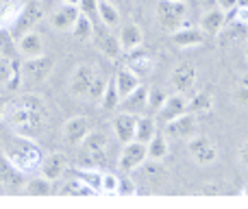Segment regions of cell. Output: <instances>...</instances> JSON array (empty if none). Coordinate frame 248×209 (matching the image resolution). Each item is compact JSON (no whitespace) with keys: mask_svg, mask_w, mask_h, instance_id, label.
Returning a JSON list of instances; mask_svg holds the SVG:
<instances>
[{"mask_svg":"<svg viewBox=\"0 0 248 209\" xmlns=\"http://www.w3.org/2000/svg\"><path fill=\"white\" fill-rule=\"evenodd\" d=\"M92 194H96V192L85 183V181L78 179V177L68 179L59 188V196H92Z\"/></svg>","mask_w":248,"mask_h":209,"instance_id":"d6a6232c","label":"cell"},{"mask_svg":"<svg viewBox=\"0 0 248 209\" xmlns=\"http://www.w3.org/2000/svg\"><path fill=\"white\" fill-rule=\"evenodd\" d=\"M57 61L48 55H39V57H31L22 64V81L26 85H42L44 81L50 79V74L55 72Z\"/></svg>","mask_w":248,"mask_h":209,"instance_id":"52a82bcc","label":"cell"},{"mask_svg":"<svg viewBox=\"0 0 248 209\" xmlns=\"http://www.w3.org/2000/svg\"><path fill=\"white\" fill-rule=\"evenodd\" d=\"M216 107V94H214V87L207 85L202 90H198L192 98L187 100V111L196 115H202V113H211Z\"/></svg>","mask_w":248,"mask_h":209,"instance_id":"7402d4cb","label":"cell"},{"mask_svg":"<svg viewBox=\"0 0 248 209\" xmlns=\"http://www.w3.org/2000/svg\"><path fill=\"white\" fill-rule=\"evenodd\" d=\"M16 44H17V52H20L24 59L44 55V48H46V44H44V35L39 33L37 29H31V31H26V33H22Z\"/></svg>","mask_w":248,"mask_h":209,"instance_id":"9a60e30c","label":"cell"},{"mask_svg":"<svg viewBox=\"0 0 248 209\" xmlns=\"http://www.w3.org/2000/svg\"><path fill=\"white\" fill-rule=\"evenodd\" d=\"M159 133L157 129V118H153V115H137V129H135V140L137 142H144V144H148L150 140H153L155 135Z\"/></svg>","mask_w":248,"mask_h":209,"instance_id":"1f68e13d","label":"cell"},{"mask_svg":"<svg viewBox=\"0 0 248 209\" xmlns=\"http://www.w3.org/2000/svg\"><path fill=\"white\" fill-rule=\"evenodd\" d=\"M48 120H50V109L46 98L35 92H24L17 98L9 100L4 111V124L17 135L33 140L48 129Z\"/></svg>","mask_w":248,"mask_h":209,"instance_id":"6da1fadb","label":"cell"},{"mask_svg":"<svg viewBox=\"0 0 248 209\" xmlns=\"http://www.w3.org/2000/svg\"><path fill=\"white\" fill-rule=\"evenodd\" d=\"M55 192V181L46 179V177H31L22 185V194L24 196H50Z\"/></svg>","mask_w":248,"mask_h":209,"instance_id":"4316f807","label":"cell"},{"mask_svg":"<svg viewBox=\"0 0 248 209\" xmlns=\"http://www.w3.org/2000/svg\"><path fill=\"white\" fill-rule=\"evenodd\" d=\"M187 11H189V7L185 0H157L155 17H157L159 29L172 35L176 29H181L185 24Z\"/></svg>","mask_w":248,"mask_h":209,"instance_id":"277c9868","label":"cell"},{"mask_svg":"<svg viewBox=\"0 0 248 209\" xmlns=\"http://www.w3.org/2000/svg\"><path fill=\"white\" fill-rule=\"evenodd\" d=\"M61 4H72V7H78V2H81V0H59Z\"/></svg>","mask_w":248,"mask_h":209,"instance_id":"bcb514c9","label":"cell"},{"mask_svg":"<svg viewBox=\"0 0 248 209\" xmlns=\"http://www.w3.org/2000/svg\"><path fill=\"white\" fill-rule=\"evenodd\" d=\"M100 194H118V175H113V172H103Z\"/></svg>","mask_w":248,"mask_h":209,"instance_id":"ab89813d","label":"cell"},{"mask_svg":"<svg viewBox=\"0 0 248 209\" xmlns=\"http://www.w3.org/2000/svg\"><path fill=\"white\" fill-rule=\"evenodd\" d=\"M216 7L222 9L224 13H233L237 7V0H216Z\"/></svg>","mask_w":248,"mask_h":209,"instance_id":"ee69618b","label":"cell"},{"mask_svg":"<svg viewBox=\"0 0 248 209\" xmlns=\"http://www.w3.org/2000/svg\"><path fill=\"white\" fill-rule=\"evenodd\" d=\"M237 159H240L242 168H246V170H248V140L242 142L240 148H237Z\"/></svg>","mask_w":248,"mask_h":209,"instance_id":"7bdbcfd3","label":"cell"},{"mask_svg":"<svg viewBox=\"0 0 248 209\" xmlns=\"http://www.w3.org/2000/svg\"><path fill=\"white\" fill-rule=\"evenodd\" d=\"M0 57H2V55H0Z\"/></svg>","mask_w":248,"mask_h":209,"instance_id":"816d5d0a","label":"cell"},{"mask_svg":"<svg viewBox=\"0 0 248 209\" xmlns=\"http://www.w3.org/2000/svg\"><path fill=\"white\" fill-rule=\"evenodd\" d=\"M126 65L128 70H133V72L137 74V77H150V74L155 72V59H153V55H148V52H141V55H131L126 59Z\"/></svg>","mask_w":248,"mask_h":209,"instance_id":"f1b7e54d","label":"cell"},{"mask_svg":"<svg viewBox=\"0 0 248 209\" xmlns=\"http://www.w3.org/2000/svg\"><path fill=\"white\" fill-rule=\"evenodd\" d=\"M78 11L87 13V16H94L98 11V0H81L78 2Z\"/></svg>","mask_w":248,"mask_h":209,"instance_id":"b9f144b4","label":"cell"},{"mask_svg":"<svg viewBox=\"0 0 248 209\" xmlns=\"http://www.w3.org/2000/svg\"><path fill=\"white\" fill-rule=\"evenodd\" d=\"M105 87H107V81H105V77L98 72V77H96L94 85H92V90H90V100H94V103H98V100H100V96H103V92H105Z\"/></svg>","mask_w":248,"mask_h":209,"instance_id":"60d3db41","label":"cell"},{"mask_svg":"<svg viewBox=\"0 0 248 209\" xmlns=\"http://www.w3.org/2000/svg\"><path fill=\"white\" fill-rule=\"evenodd\" d=\"M7 105H9V100L4 98V96H0V122H4V111H7Z\"/></svg>","mask_w":248,"mask_h":209,"instance_id":"f6af8a7d","label":"cell"},{"mask_svg":"<svg viewBox=\"0 0 248 209\" xmlns=\"http://www.w3.org/2000/svg\"><path fill=\"white\" fill-rule=\"evenodd\" d=\"M65 170H68V157H65V153L55 150V153L44 155L42 166H39V175L42 177H46V179H50L57 183V181L65 175Z\"/></svg>","mask_w":248,"mask_h":209,"instance_id":"4fadbf2b","label":"cell"},{"mask_svg":"<svg viewBox=\"0 0 248 209\" xmlns=\"http://www.w3.org/2000/svg\"><path fill=\"white\" fill-rule=\"evenodd\" d=\"M0 153L22 175H31V172L39 170L42 159H44V153L37 142L33 137H24V135H17V133H13V137L2 146Z\"/></svg>","mask_w":248,"mask_h":209,"instance_id":"7a4b0ae2","label":"cell"},{"mask_svg":"<svg viewBox=\"0 0 248 209\" xmlns=\"http://www.w3.org/2000/svg\"><path fill=\"white\" fill-rule=\"evenodd\" d=\"M231 100H233V105L240 107V109H248V74H244V77L240 79V83L233 87Z\"/></svg>","mask_w":248,"mask_h":209,"instance_id":"d590c367","label":"cell"},{"mask_svg":"<svg viewBox=\"0 0 248 209\" xmlns=\"http://www.w3.org/2000/svg\"><path fill=\"white\" fill-rule=\"evenodd\" d=\"M237 7H244V9H248V0H237Z\"/></svg>","mask_w":248,"mask_h":209,"instance_id":"7dc6e473","label":"cell"},{"mask_svg":"<svg viewBox=\"0 0 248 209\" xmlns=\"http://www.w3.org/2000/svg\"><path fill=\"white\" fill-rule=\"evenodd\" d=\"M146 153H148V161L163 163V159L170 155V137H168L163 131L157 133V135L146 144Z\"/></svg>","mask_w":248,"mask_h":209,"instance_id":"83f0119b","label":"cell"},{"mask_svg":"<svg viewBox=\"0 0 248 209\" xmlns=\"http://www.w3.org/2000/svg\"><path fill=\"white\" fill-rule=\"evenodd\" d=\"M244 57H246V61H248V44H246V48H244Z\"/></svg>","mask_w":248,"mask_h":209,"instance_id":"681fc988","label":"cell"},{"mask_svg":"<svg viewBox=\"0 0 248 209\" xmlns=\"http://www.w3.org/2000/svg\"><path fill=\"white\" fill-rule=\"evenodd\" d=\"M148 161V153H146V144L144 142H128V144L122 146V153L118 157V168L122 172H133V170H140V166Z\"/></svg>","mask_w":248,"mask_h":209,"instance_id":"30bf717a","label":"cell"},{"mask_svg":"<svg viewBox=\"0 0 248 209\" xmlns=\"http://www.w3.org/2000/svg\"><path fill=\"white\" fill-rule=\"evenodd\" d=\"M78 7H72V4H61L59 9H55V11L50 13V17H48V22H50V26L55 31H59V33H70L74 26V22H77L78 17Z\"/></svg>","mask_w":248,"mask_h":209,"instance_id":"d6986e66","label":"cell"},{"mask_svg":"<svg viewBox=\"0 0 248 209\" xmlns=\"http://www.w3.org/2000/svg\"><path fill=\"white\" fill-rule=\"evenodd\" d=\"M122 111H128L133 115H141L146 109H148V87L146 85H140L137 90H133L128 96L122 98Z\"/></svg>","mask_w":248,"mask_h":209,"instance_id":"cb8c5ba5","label":"cell"},{"mask_svg":"<svg viewBox=\"0 0 248 209\" xmlns=\"http://www.w3.org/2000/svg\"><path fill=\"white\" fill-rule=\"evenodd\" d=\"M168 94L163 90H159V87H148V111H155L157 113L159 109H161V105L166 103Z\"/></svg>","mask_w":248,"mask_h":209,"instance_id":"8d00e7d4","label":"cell"},{"mask_svg":"<svg viewBox=\"0 0 248 209\" xmlns=\"http://www.w3.org/2000/svg\"><path fill=\"white\" fill-rule=\"evenodd\" d=\"M78 148V163L81 166H98L105 161L109 150V133L103 129H90L85 140L77 146Z\"/></svg>","mask_w":248,"mask_h":209,"instance_id":"3957f363","label":"cell"},{"mask_svg":"<svg viewBox=\"0 0 248 209\" xmlns=\"http://www.w3.org/2000/svg\"><path fill=\"white\" fill-rule=\"evenodd\" d=\"M111 2H118V0H111Z\"/></svg>","mask_w":248,"mask_h":209,"instance_id":"f907efd6","label":"cell"},{"mask_svg":"<svg viewBox=\"0 0 248 209\" xmlns=\"http://www.w3.org/2000/svg\"><path fill=\"white\" fill-rule=\"evenodd\" d=\"M111 129L116 133L118 142L128 144L135 140V129H137V115L128 113V111H120L118 115H113L111 120Z\"/></svg>","mask_w":248,"mask_h":209,"instance_id":"ac0fdd59","label":"cell"},{"mask_svg":"<svg viewBox=\"0 0 248 209\" xmlns=\"http://www.w3.org/2000/svg\"><path fill=\"white\" fill-rule=\"evenodd\" d=\"M113 81H116V87H118V92H120L122 98L124 96H128L133 90H137V87L141 85V79L137 77L133 70H128L126 65H124L122 70H118V74L113 77Z\"/></svg>","mask_w":248,"mask_h":209,"instance_id":"f546056e","label":"cell"},{"mask_svg":"<svg viewBox=\"0 0 248 209\" xmlns=\"http://www.w3.org/2000/svg\"><path fill=\"white\" fill-rule=\"evenodd\" d=\"M205 33H202L198 26H181L172 33V42L176 44L179 48H196L205 44Z\"/></svg>","mask_w":248,"mask_h":209,"instance_id":"44dd1931","label":"cell"},{"mask_svg":"<svg viewBox=\"0 0 248 209\" xmlns=\"http://www.w3.org/2000/svg\"><path fill=\"white\" fill-rule=\"evenodd\" d=\"M94 46L100 50V55H105L107 59L116 61L122 57V46L118 42L116 35H111V29H107L105 24H100V29H94V37H92Z\"/></svg>","mask_w":248,"mask_h":209,"instance_id":"7c38bea8","label":"cell"},{"mask_svg":"<svg viewBox=\"0 0 248 209\" xmlns=\"http://www.w3.org/2000/svg\"><path fill=\"white\" fill-rule=\"evenodd\" d=\"M96 16H98L100 24H105L107 29H120L122 24V13L116 7V2H111V0H98Z\"/></svg>","mask_w":248,"mask_h":209,"instance_id":"484cf974","label":"cell"},{"mask_svg":"<svg viewBox=\"0 0 248 209\" xmlns=\"http://www.w3.org/2000/svg\"><path fill=\"white\" fill-rule=\"evenodd\" d=\"M94 20H92V16H87V13H78L77 22H74L72 26V37L77 39V42H92V37H94Z\"/></svg>","mask_w":248,"mask_h":209,"instance_id":"4dcf8cb0","label":"cell"},{"mask_svg":"<svg viewBox=\"0 0 248 209\" xmlns=\"http://www.w3.org/2000/svg\"><path fill=\"white\" fill-rule=\"evenodd\" d=\"M96 77H98V68L92 64H78L72 70L68 81V92L77 100H90V90L94 85Z\"/></svg>","mask_w":248,"mask_h":209,"instance_id":"8992f818","label":"cell"},{"mask_svg":"<svg viewBox=\"0 0 248 209\" xmlns=\"http://www.w3.org/2000/svg\"><path fill=\"white\" fill-rule=\"evenodd\" d=\"M90 129H92L90 118H85V115H72V118H68L63 122V127H61V137H63L65 144L78 146L85 140L87 133H90Z\"/></svg>","mask_w":248,"mask_h":209,"instance_id":"8fae6325","label":"cell"},{"mask_svg":"<svg viewBox=\"0 0 248 209\" xmlns=\"http://www.w3.org/2000/svg\"><path fill=\"white\" fill-rule=\"evenodd\" d=\"M163 133L170 140H176V142L192 140L194 135H198V115L192 113V111H185L183 115L163 124Z\"/></svg>","mask_w":248,"mask_h":209,"instance_id":"ba28073f","label":"cell"},{"mask_svg":"<svg viewBox=\"0 0 248 209\" xmlns=\"http://www.w3.org/2000/svg\"><path fill=\"white\" fill-rule=\"evenodd\" d=\"M42 17H44L42 2H37V0H33V2H26L24 4V11H22L20 20L16 22V26H13V29H17V31H20V35H22V33H26V31L35 29V26L42 22Z\"/></svg>","mask_w":248,"mask_h":209,"instance_id":"603a6c76","label":"cell"},{"mask_svg":"<svg viewBox=\"0 0 248 209\" xmlns=\"http://www.w3.org/2000/svg\"><path fill=\"white\" fill-rule=\"evenodd\" d=\"M242 194H244V196H248V183L244 185V190H242Z\"/></svg>","mask_w":248,"mask_h":209,"instance_id":"c3c4849f","label":"cell"},{"mask_svg":"<svg viewBox=\"0 0 248 209\" xmlns=\"http://www.w3.org/2000/svg\"><path fill=\"white\" fill-rule=\"evenodd\" d=\"M16 52H17V44H13L9 31H0V55L16 59Z\"/></svg>","mask_w":248,"mask_h":209,"instance_id":"74e56055","label":"cell"},{"mask_svg":"<svg viewBox=\"0 0 248 209\" xmlns=\"http://www.w3.org/2000/svg\"><path fill=\"white\" fill-rule=\"evenodd\" d=\"M185 146H187V155H189V159H192L196 166H201V168H209V166H214L216 161H218V157H220V148H218V144H216L211 137H207V135H194L192 140H187L185 142Z\"/></svg>","mask_w":248,"mask_h":209,"instance_id":"5b68a950","label":"cell"},{"mask_svg":"<svg viewBox=\"0 0 248 209\" xmlns=\"http://www.w3.org/2000/svg\"><path fill=\"white\" fill-rule=\"evenodd\" d=\"M140 170L144 172V181L150 190H159L166 185L168 181V170L159 161H146L144 166H140Z\"/></svg>","mask_w":248,"mask_h":209,"instance_id":"d4e9b609","label":"cell"},{"mask_svg":"<svg viewBox=\"0 0 248 209\" xmlns=\"http://www.w3.org/2000/svg\"><path fill=\"white\" fill-rule=\"evenodd\" d=\"M118 194H122V196H135L137 194V183L131 177H126V172L118 177Z\"/></svg>","mask_w":248,"mask_h":209,"instance_id":"f35d334b","label":"cell"},{"mask_svg":"<svg viewBox=\"0 0 248 209\" xmlns=\"http://www.w3.org/2000/svg\"><path fill=\"white\" fill-rule=\"evenodd\" d=\"M198 83V68L192 61H181L172 68L170 72V85L172 90H176L179 94H192L194 87Z\"/></svg>","mask_w":248,"mask_h":209,"instance_id":"9c48e42d","label":"cell"},{"mask_svg":"<svg viewBox=\"0 0 248 209\" xmlns=\"http://www.w3.org/2000/svg\"><path fill=\"white\" fill-rule=\"evenodd\" d=\"M77 177L81 181H85L96 194H100V185H103V172L94 166H81L77 172Z\"/></svg>","mask_w":248,"mask_h":209,"instance_id":"e575fe53","label":"cell"},{"mask_svg":"<svg viewBox=\"0 0 248 209\" xmlns=\"http://www.w3.org/2000/svg\"><path fill=\"white\" fill-rule=\"evenodd\" d=\"M227 20H229V13H224L222 9H209L201 16L198 20V29L205 33V37H218L222 33V29L227 26Z\"/></svg>","mask_w":248,"mask_h":209,"instance_id":"2e32d148","label":"cell"},{"mask_svg":"<svg viewBox=\"0 0 248 209\" xmlns=\"http://www.w3.org/2000/svg\"><path fill=\"white\" fill-rule=\"evenodd\" d=\"M185 111H187V98H185V94H179V92L168 94L166 103H163L161 109L157 111V122L166 124V122H170V120L183 115Z\"/></svg>","mask_w":248,"mask_h":209,"instance_id":"e0dca14e","label":"cell"},{"mask_svg":"<svg viewBox=\"0 0 248 209\" xmlns=\"http://www.w3.org/2000/svg\"><path fill=\"white\" fill-rule=\"evenodd\" d=\"M118 42L122 46V52H135L137 48L144 46V29L137 22H124L120 24Z\"/></svg>","mask_w":248,"mask_h":209,"instance_id":"5bb4252c","label":"cell"},{"mask_svg":"<svg viewBox=\"0 0 248 209\" xmlns=\"http://www.w3.org/2000/svg\"><path fill=\"white\" fill-rule=\"evenodd\" d=\"M122 103V96H120V92H118V87H116V81H107V87H105V92H103V96H100V100H98V107L100 109H105V111H113V109H118Z\"/></svg>","mask_w":248,"mask_h":209,"instance_id":"836d02e7","label":"cell"},{"mask_svg":"<svg viewBox=\"0 0 248 209\" xmlns=\"http://www.w3.org/2000/svg\"><path fill=\"white\" fill-rule=\"evenodd\" d=\"M26 0H0V31H11L24 11Z\"/></svg>","mask_w":248,"mask_h":209,"instance_id":"ffe728a7","label":"cell"}]
</instances>
